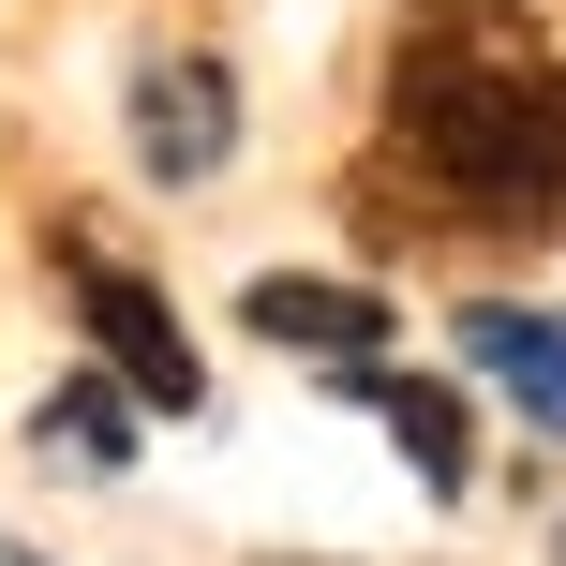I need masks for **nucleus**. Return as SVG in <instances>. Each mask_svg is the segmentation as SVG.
<instances>
[{
	"mask_svg": "<svg viewBox=\"0 0 566 566\" xmlns=\"http://www.w3.org/2000/svg\"><path fill=\"white\" fill-rule=\"evenodd\" d=\"M552 566H566V537H552Z\"/></svg>",
	"mask_w": 566,
	"mask_h": 566,
	"instance_id": "6e6552de",
	"label": "nucleus"
},
{
	"mask_svg": "<svg viewBox=\"0 0 566 566\" xmlns=\"http://www.w3.org/2000/svg\"><path fill=\"white\" fill-rule=\"evenodd\" d=\"M462 373H492V388L537 418V448H566V313H522V298H478L462 313Z\"/></svg>",
	"mask_w": 566,
	"mask_h": 566,
	"instance_id": "423d86ee",
	"label": "nucleus"
},
{
	"mask_svg": "<svg viewBox=\"0 0 566 566\" xmlns=\"http://www.w3.org/2000/svg\"><path fill=\"white\" fill-rule=\"evenodd\" d=\"M239 328H254V343H283V358H313V373H343V358H373V343H388V298H373V283L269 269L254 298H239Z\"/></svg>",
	"mask_w": 566,
	"mask_h": 566,
	"instance_id": "39448f33",
	"label": "nucleus"
},
{
	"mask_svg": "<svg viewBox=\"0 0 566 566\" xmlns=\"http://www.w3.org/2000/svg\"><path fill=\"white\" fill-rule=\"evenodd\" d=\"M388 165H418L432 209L478 239L566 224V60L507 0H418L388 30Z\"/></svg>",
	"mask_w": 566,
	"mask_h": 566,
	"instance_id": "f257e3e1",
	"label": "nucleus"
},
{
	"mask_svg": "<svg viewBox=\"0 0 566 566\" xmlns=\"http://www.w3.org/2000/svg\"><path fill=\"white\" fill-rule=\"evenodd\" d=\"M224 149H239V75L224 60H135V165L165 195H195V179H224Z\"/></svg>",
	"mask_w": 566,
	"mask_h": 566,
	"instance_id": "7ed1b4c3",
	"label": "nucleus"
},
{
	"mask_svg": "<svg viewBox=\"0 0 566 566\" xmlns=\"http://www.w3.org/2000/svg\"><path fill=\"white\" fill-rule=\"evenodd\" d=\"M328 388L388 418V448L418 462V492H462V478H478V418H462V388H448V373H388V358H343Z\"/></svg>",
	"mask_w": 566,
	"mask_h": 566,
	"instance_id": "20e7f679",
	"label": "nucleus"
},
{
	"mask_svg": "<svg viewBox=\"0 0 566 566\" xmlns=\"http://www.w3.org/2000/svg\"><path fill=\"white\" fill-rule=\"evenodd\" d=\"M135 418H149V402L119 388L105 358H90V373H60V388H45V418H30V462H45V478H119V462H135Z\"/></svg>",
	"mask_w": 566,
	"mask_h": 566,
	"instance_id": "0eeeda50",
	"label": "nucleus"
},
{
	"mask_svg": "<svg viewBox=\"0 0 566 566\" xmlns=\"http://www.w3.org/2000/svg\"><path fill=\"white\" fill-rule=\"evenodd\" d=\"M60 283H75L90 358H105L149 418H195V402H209V373H195V343H179V313H165V283H149V269H119V254H90V239H60Z\"/></svg>",
	"mask_w": 566,
	"mask_h": 566,
	"instance_id": "f03ea898",
	"label": "nucleus"
}]
</instances>
